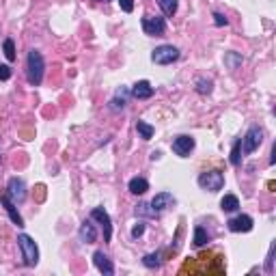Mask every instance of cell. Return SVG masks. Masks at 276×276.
Masks as SVG:
<instances>
[{
  "label": "cell",
  "mask_w": 276,
  "mask_h": 276,
  "mask_svg": "<svg viewBox=\"0 0 276 276\" xmlns=\"http://www.w3.org/2000/svg\"><path fill=\"white\" fill-rule=\"evenodd\" d=\"M43 72H45V61L43 54L39 50L28 52V61H26V78L31 86H39L43 82Z\"/></svg>",
  "instance_id": "cell-1"
},
{
  "label": "cell",
  "mask_w": 276,
  "mask_h": 276,
  "mask_svg": "<svg viewBox=\"0 0 276 276\" xmlns=\"http://www.w3.org/2000/svg\"><path fill=\"white\" fill-rule=\"evenodd\" d=\"M17 246H20L26 266H31V268L37 266L39 263V248H37V244H35V239L31 236H26V233H20V236H17Z\"/></svg>",
  "instance_id": "cell-2"
},
{
  "label": "cell",
  "mask_w": 276,
  "mask_h": 276,
  "mask_svg": "<svg viewBox=\"0 0 276 276\" xmlns=\"http://www.w3.org/2000/svg\"><path fill=\"white\" fill-rule=\"evenodd\" d=\"M198 186L207 192H218V190H222V186H225V175H222L220 171L201 173L198 175Z\"/></svg>",
  "instance_id": "cell-3"
},
{
  "label": "cell",
  "mask_w": 276,
  "mask_h": 276,
  "mask_svg": "<svg viewBox=\"0 0 276 276\" xmlns=\"http://www.w3.org/2000/svg\"><path fill=\"white\" fill-rule=\"evenodd\" d=\"M261 143H263V130L257 127V125L250 127V130L246 132V136L242 138V154L248 156V154H252V151H257Z\"/></svg>",
  "instance_id": "cell-4"
},
{
  "label": "cell",
  "mask_w": 276,
  "mask_h": 276,
  "mask_svg": "<svg viewBox=\"0 0 276 276\" xmlns=\"http://www.w3.org/2000/svg\"><path fill=\"white\" fill-rule=\"evenodd\" d=\"M179 58V50L175 45H160V48L154 50L151 54V61L158 63V65H171Z\"/></svg>",
  "instance_id": "cell-5"
},
{
  "label": "cell",
  "mask_w": 276,
  "mask_h": 276,
  "mask_svg": "<svg viewBox=\"0 0 276 276\" xmlns=\"http://www.w3.org/2000/svg\"><path fill=\"white\" fill-rule=\"evenodd\" d=\"M143 31L147 35H151V37H160L166 31V22H164V17L147 15V17H143Z\"/></svg>",
  "instance_id": "cell-6"
},
{
  "label": "cell",
  "mask_w": 276,
  "mask_h": 276,
  "mask_svg": "<svg viewBox=\"0 0 276 276\" xmlns=\"http://www.w3.org/2000/svg\"><path fill=\"white\" fill-rule=\"evenodd\" d=\"M7 190H9L7 195L13 203H22L26 198V184H24V179H20V177H11L7 184Z\"/></svg>",
  "instance_id": "cell-7"
},
{
  "label": "cell",
  "mask_w": 276,
  "mask_h": 276,
  "mask_svg": "<svg viewBox=\"0 0 276 276\" xmlns=\"http://www.w3.org/2000/svg\"><path fill=\"white\" fill-rule=\"evenodd\" d=\"M195 138L192 136H186V134H181V136H177L173 140V151L177 154L179 158H188L190 156V151L195 149Z\"/></svg>",
  "instance_id": "cell-8"
},
{
  "label": "cell",
  "mask_w": 276,
  "mask_h": 276,
  "mask_svg": "<svg viewBox=\"0 0 276 276\" xmlns=\"http://www.w3.org/2000/svg\"><path fill=\"white\" fill-rule=\"evenodd\" d=\"M229 225V231H233V233H248V231H252V218L250 216H246V214H239V216H236V218H231L227 222Z\"/></svg>",
  "instance_id": "cell-9"
},
{
  "label": "cell",
  "mask_w": 276,
  "mask_h": 276,
  "mask_svg": "<svg viewBox=\"0 0 276 276\" xmlns=\"http://www.w3.org/2000/svg\"><path fill=\"white\" fill-rule=\"evenodd\" d=\"M91 216H93V220H97L99 225L104 227V239H106V242H110V237H113V222H110L108 211L102 209V207H95Z\"/></svg>",
  "instance_id": "cell-10"
},
{
  "label": "cell",
  "mask_w": 276,
  "mask_h": 276,
  "mask_svg": "<svg viewBox=\"0 0 276 276\" xmlns=\"http://www.w3.org/2000/svg\"><path fill=\"white\" fill-rule=\"evenodd\" d=\"M149 205L158 211V214H162V211H166L168 207H173L175 205V197L171 195V192H160V195L154 197V201H151Z\"/></svg>",
  "instance_id": "cell-11"
},
{
  "label": "cell",
  "mask_w": 276,
  "mask_h": 276,
  "mask_svg": "<svg viewBox=\"0 0 276 276\" xmlns=\"http://www.w3.org/2000/svg\"><path fill=\"white\" fill-rule=\"evenodd\" d=\"M93 263H95V268H97L102 274H106V276H113V274H115L113 261H110V259H108V255H104L102 250H97L95 255H93Z\"/></svg>",
  "instance_id": "cell-12"
},
{
  "label": "cell",
  "mask_w": 276,
  "mask_h": 276,
  "mask_svg": "<svg viewBox=\"0 0 276 276\" xmlns=\"http://www.w3.org/2000/svg\"><path fill=\"white\" fill-rule=\"evenodd\" d=\"M78 237H80V242H84V244H93L97 239V229H95V225H93L91 220H84L80 225Z\"/></svg>",
  "instance_id": "cell-13"
},
{
  "label": "cell",
  "mask_w": 276,
  "mask_h": 276,
  "mask_svg": "<svg viewBox=\"0 0 276 276\" xmlns=\"http://www.w3.org/2000/svg\"><path fill=\"white\" fill-rule=\"evenodd\" d=\"M0 203L4 205V209H7V214H9V218H11V222H13V225H17V227H24V220H22L20 211H17L15 203L9 198V195H7V197H0Z\"/></svg>",
  "instance_id": "cell-14"
},
{
  "label": "cell",
  "mask_w": 276,
  "mask_h": 276,
  "mask_svg": "<svg viewBox=\"0 0 276 276\" xmlns=\"http://www.w3.org/2000/svg\"><path fill=\"white\" fill-rule=\"evenodd\" d=\"M154 93L156 89L149 84L147 80H140L134 84V89H132V97H136V99H149V97H154Z\"/></svg>",
  "instance_id": "cell-15"
},
{
  "label": "cell",
  "mask_w": 276,
  "mask_h": 276,
  "mask_svg": "<svg viewBox=\"0 0 276 276\" xmlns=\"http://www.w3.org/2000/svg\"><path fill=\"white\" fill-rule=\"evenodd\" d=\"M127 89L125 86H121V89H117V93H115V97L110 99V110H115V113H119V110H123L125 108V102H127Z\"/></svg>",
  "instance_id": "cell-16"
},
{
  "label": "cell",
  "mask_w": 276,
  "mask_h": 276,
  "mask_svg": "<svg viewBox=\"0 0 276 276\" xmlns=\"http://www.w3.org/2000/svg\"><path fill=\"white\" fill-rule=\"evenodd\" d=\"M127 188H130L132 195H145V192L149 190V181L143 177H134V179H130V186Z\"/></svg>",
  "instance_id": "cell-17"
},
{
  "label": "cell",
  "mask_w": 276,
  "mask_h": 276,
  "mask_svg": "<svg viewBox=\"0 0 276 276\" xmlns=\"http://www.w3.org/2000/svg\"><path fill=\"white\" fill-rule=\"evenodd\" d=\"M237 207H239V201H237L236 195H225L222 197V201H220V209L222 211L231 214V211H237Z\"/></svg>",
  "instance_id": "cell-18"
},
{
  "label": "cell",
  "mask_w": 276,
  "mask_h": 276,
  "mask_svg": "<svg viewBox=\"0 0 276 276\" xmlns=\"http://www.w3.org/2000/svg\"><path fill=\"white\" fill-rule=\"evenodd\" d=\"M136 130H138V134H140V138L143 140H151L154 138V125H149V123H145V121H138L136 123Z\"/></svg>",
  "instance_id": "cell-19"
},
{
  "label": "cell",
  "mask_w": 276,
  "mask_h": 276,
  "mask_svg": "<svg viewBox=\"0 0 276 276\" xmlns=\"http://www.w3.org/2000/svg\"><path fill=\"white\" fill-rule=\"evenodd\" d=\"M160 252H149V255H145L143 257V266L145 268H149V270H154V268H160Z\"/></svg>",
  "instance_id": "cell-20"
},
{
  "label": "cell",
  "mask_w": 276,
  "mask_h": 276,
  "mask_svg": "<svg viewBox=\"0 0 276 276\" xmlns=\"http://www.w3.org/2000/svg\"><path fill=\"white\" fill-rule=\"evenodd\" d=\"M192 242H195V246L197 248H201V246H205L209 242V236H207V231H205L203 227H197L195 229V239H192Z\"/></svg>",
  "instance_id": "cell-21"
},
{
  "label": "cell",
  "mask_w": 276,
  "mask_h": 276,
  "mask_svg": "<svg viewBox=\"0 0 276 276\" xmlns=\"http://www.w3.org/2000/svg\"><path fill=\"white\" fill-rule=\"evenodd\" d=\"M158 4L164 11V15H168V17H173L175 11H177V0H158Z\"/></svg>",
  "instance_id": "cell-22"
},
{
  "label": "cell",
  "mask_w": 276,
  "mask_h": 276,
  "mask_svg": "<svg viewBox=\"0 0 276 276\" xmlns=\"http://www.w3.org/2000/svg\"><path fill=\"white\" fill-rule=\"evenodd\" d=\"M225 65L229 69H237L239 65H242V56L236 54V52H229V54H225Z\"/></svg>",
  "instance_id": "cell-23"
},
{
  "label": "cell",
  "mask_w": 276,
  "mask_h": 276,
  "mask_svg": "<svg viewBox=\"0 0 276 276\" xmlns=\"http://www.w3.org/2000/svg\"><path fill=\"white\" fill-rule=\"evenodd\" d=\"M211 89H214V82L211 80H205V78L197 80V93H201V95H209Z\"/></svg>",
  "instance_id": "cell-24"
},
{
  "label": "cell",
  "mask_w": 276,
  "mask_h": 276,
  "mask_svg": "<svg viewBox=\"0 0 276 276\" xmlns=\"http://www.w3.org/2000/svg\"><path fill=\"white\" fill-rule=\"evenodd\" d=\"M242 138L236 140V145H233V151H231V164L233 166H239V162H242Z\"/></svg>",
  "instance_id": "cell-25"
},
{
  "label": "cell",
  "mask_w": 276,
  "mask_h": 276,
  "mask_svg": "<svg viewBox=\"0 0 276 276\" xmlns=\"http://www.w3.org/2000/svg\"><path fill=\"white\" fill-rule=\"evenodd\" d=\"M2 50H4V56H7V61H15V43H13V39H4Z\"/></svg>",
  "instance_id": "cell-26"
},
{
  "label": "cell",
  "mask_w": 276,
  "mask_h": 276,
  "mask_svg": "<svg viewBox=\"0 0 276 276\" xmlns=\"http://www.w3.org/2000/svg\"><path fill=\"white\" fill-rule=\"evenodd\" d=\"M149 216V218H156V216H158V211L154 209V207H151V205H147V203H140L138 205V207H136V216Z\"/></svg>",
  "instance_id": "cell-27"
},
{
  "label": "cell",
  "mask_w": 276,
  "mask_h": 276,
  "mask_svg": "<svg viewBox=\"0 0 276 276\" xmlns=\"http://www.w3.org/2000/svg\"><path fill=\"white\" fill-rule=\"evenodd\" d=\"M214 24L216 26H227L229 24L227 15H222V13H218V11H216V13H214Z\"/></svg>",
  "instance_id": "cell-28"
},
{
  "label": "cell",
  "mask_w": 276,
  "mask_h": 276,
  "mask_svg": "<svg viewBox=\"0 0 276 276\" xmlns=\"http://www.w3.org/2000/svg\"><path fill=\"white\" fill-rule=\"evenodd\" d=\"M272 263H274V244L270 246V252H268V259H266V272H272Z\"/></svg>",
  "instance_id": "cell-29"
},
{
  "label": "cell",
  "mask_w": 276,
  "mask_h": 276,
  "mask_svg": "<svg viewBox=\"0 0 276 276\" xmlns=\"http://www.w3.org/2000/svg\"><path fill=\"white\" fill-rule=\"evenodd\" d=\"M145 233V225L143 222H136V225L132 227V237H140Z\"/></svg>",
  "instance_id": "cell-30"
},
{
  "label": "cell",
  "mask_w": 276,
  "mask_h": 276,
  "mask_svg": "<svg viewBox=\"0 0 276 276\" xmlns=\"http://www.w3.org/2000/svg\"><path fill=\"white\" fill-rule=\"evenodd\" d=\"M119 4H121V9L125 11V13H132L134 11V0H119Z\"/></svg>",
  "instance_id": "cell-31"
},
{
  "label": "cell",
  "mask_w": 276,
  "mask_h": 276,
  "mask_svg": "<svg viewBox=\"0 0 276 276\" xmlns=\"http://www.w3.org/2000/svg\"><path fill=\"white\" fill-rule=\"evenodd\" d=\"M9 78H11V67L0 65V80H9Z\"/></svg>",
  "instance_id": "cell-32"
},
{
  "label": "cell",
  "mask_w": 276,
  "mask_h": 276,
  "mask_svg": "<svg viewBox=\"0 0 276 276\" xmlns=\"http://www.w3.org/2000/svg\"><path fill=\"white\" fill-rule=\"evenodd\" d=\"M97 2H110V0H97Z\"/></svg>",
  "instance_id": "cell-33"
}]
</instances>
